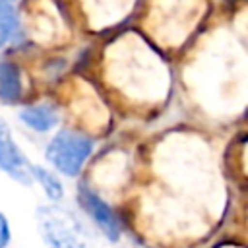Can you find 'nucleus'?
<instances>
[{
	"label": "nucleus",
	"mask_w": 248,
	"mask_h": 248,
	"mask_svg": "<svg viewBox=\"0 0 248 248\" xmlns=\"http://www.w3.org/2000/svg\"><path fill=\"white\" fill-rule=\"evenodd\" d=\"M0 169L14 180L21 184H31V163L25 159L21 149L17 147L8 122L0 116Z\"/></svg>",
	"instance_id": "3"
},
{
	"label": "nucleus",
	"mask_w": 248,
	"mask_h": 248,
	"mask_svg": "<svg viewBox=\"0 0 248 248\" xmlns=\"http://www.w3.org/2000/svg\"><path fill=\"white\" fill-rule=\"evenodd\" d=\"M37 227L50 248H99L78 217L60 205L37 207Z\"/></svg>",
	"instance_id": "1"
},
{
	"label": "nucleus",
	"mask_w": 248,
	"mask_h": 248,
	"mask_svg": "<svg viewBox=\"0 0 248 248\" xmlns=\"http://www.w3.org/2000/svg\"><path fill=\"white\" fill-rule=\"evenodd\" d=\"M19 120L35 130V132H48L58 124V110L54 105L50 103H39V105H31L19 110Z\"/></svg>",
	"instance_id": "5"
},
{
	"label": "nucleus",
	"mask_w": 248,
	"mask_h": 248,
	"mask_svg": "<svg viewBox=\"0 0 248 248\" xmlns=\"http://www.w3.org/2000/svg\"><path fill=\"white\" fill-rule=\"evenodd\" d=\"M78 200H79L81 207L89 213V217L97 223V227L105 232V236H108V240L116 242L120 238V231L122 229H120V221L114 215V211L110 209V205L103 198H99L93 190H89L85 184L79 186Z\"/></svg>",
	"instance_id": "4"
},
{
	"label": "nucleus",
	"mask_w": 248,
	"mask_h": 248,
	"mask_svg": "<svg viewBox=\"0 0 248 248\" xmlns=\"http://www.w3.org/2000/svg\"><path fill=\"white\" fill-rule=\"evenodd\" d=\"M10 223L4 213H0V248H6L10 244Z\"/></svg>",
	"instance_id": "9"
},
{
	"label": "nucleus",
	"mask_w": 248,
	"mask_h": 248,
	"mask_svg": "<svg viewBox=\"0 0 248 248\" xmlns=\"http://www.w3.org/2000/svg\"><path fill=\"white\" fill-rule=\"evenodd\" d=\"M31 178L41 184V188L45 190V194L48 196V200L58 202V200L64 196V186H62V182H60L50 170H46L45 167H41V165H31Z\"/></svg>",
	"instance_id": "7"
},
{
	"label": "nucleus",
	"mask_w": 248,
	"mask_h": 248,
	"mask_svg": "<svg viewBox=\"0 0 248 248\" xmlns=\"http://www.w3.org/2000/svg\"><path fill=\"white\" fill-rule=\"evenodd\" d=\"M17 17L14 0H0V46H4L16 33Z\"/></svg>",
	"instance_id": "8"
},
{
	"label": "nucleus",
	"mask_w": 248,
	"mask_h": 248,
	"mask_svg": "<svg viewBox=\"0 0 248 248\" xmlns=\"http://www.w3.org/2000/svg\"><path fill=\"white\" fill-rule=\"evenodd\" d=\"M23 91L21 72L16 62L0 60V101L6 105H14L19 101Z\"/></svg>",
	"instance_id": "6"
},
{
	"label": "nucleus",
	"mask_w": 248,
	"mask_h": 248,
	"mask_svg": "<svg viewBox=\"0 0 248 248\" xmlns=\"http://www.w3.org/2000/svg\"><path fill=\"white\" fill-rule=\"evenodd\" d=\"M93 140L74 130H60L48 141L45 157L46 161L66 176H78L85 161L93 151Z\"/></svg>",
	"instance_id": "2"
}]
</instances>
